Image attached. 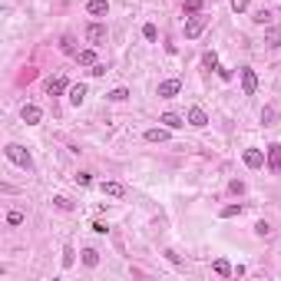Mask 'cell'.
<instances>
[{"instance_id":"obj_1","label":"cell","mask_w":281,"mask_h":281,"mask_svg":"<svg viewBox=\"0 0 281 281\" xmlns=\"http://www.w3.org/2000/svg\"><path fill=\"white\" fill-rule=\"evenodd\" d=\"M7 159H10V162H14V166H20V169H33V159H30V152L23 149V146H17V142H10V146H7Z\"/></svg>"},{"instance_id":"obj_2","label":"cell","mask_w":281,"mask_h":281,"mask_svg":"<svg viewBox=\"0 0 281 281\" xmlns=\"http://www.w3.org/2000/svg\"><path fill=\"white\" fill-rule=\"evenodd\" d=\"M205 27H208V17H205V14H192V17L186 20V37L195 40L202 30H205Z\"/></svg>"},{"instance_id":"obj_3","label":"cell","mask_w":281,"mask_h":281,"mask_svg":"<svg viewBox=\"0 0 281 281\" xmlns=\"http://www.w3.org/2000/svg\"><path fill=\"white\" fill-rule=\"evenodd\" d=\"M238 73H242V93L245 96H255V90H258V76H255V70L242 66Z\"/></svg>"},{"instance_id":"obj_4","label":"cell","mask_w":281,"mask_h":281,"mask_svg":"<svg viewBox=\"0 0 281 281\" xmlns=\"http://www.w3.org/2000/svg\"><path fill=\"white\" fill-rule=\"evenodd\" d=\"M86 43L103 47V43H106V27H103V23H90V27H86Z\"/></svg>"},{"instance_id":"obj_5","label":"cell","mask_w":281,"mask_h":281,"mask_svg":"<svg viewBox=\"0 0 281 281\" xmlns=\"http://www.w3.org/2000/svg\"><path fill=\"white\" fill-rule=\"evenodd\" d=\"M268 169H271L275 175H281V146H278V142L268 146Z\"/></svg>"},{"instance_id":"obj_6","label":"cell","mask_w":281,"mask_h":281,"mask_svg":"<svg viewBox=\"0 0 281 281\" xmlns=\"http://www.w3.org/2000/svg\"><path fill=\"white\" fill-rule=\"evenodd\" d=\"M242 159H245V166H248V169H262L265 166V152L262 149H245Z\"/></svg>"},{"instance_id":"obj_7","label":"cell","mask_w":281,"mask_h":281,"mask_svg":"<svg viewBox=\"0 0 281 281\" xmlns=\"http://www.w3.org/2000/svg\"><path fill=\"white\" fill-rule=\"evenodd\" d=\"M20 116H23V123H27V126H37L40 119H43V109L30 103V106H23V112H20Z\"/></svg>"},{"instance_id":"obj_8","label":"cell","mask_w":281,"mask_h":281,"mask_svg":"<svg viewBox=\"0 0 281 281\" xmlns=\"http://www.w3.org/2000/svg\"><path fill=\"white\" fill-rule=\"evenodd\" d=\"M179 90H182V83H179V79H166V83H159V96H162V99L179 96Z\"/></svg>"},{"instance_id":"obj_9","label":"cell","mask_w":281,"mask_h":281,"mask_svg":"<svg viewBox=\"0 0 281 281\" xmlns=\"http://www.w3.org/2000/svg\"><path fill=\"white\" fill-rule=\"evenodd\" d=\"M86 14L90 17H106L109 14V0H90L86 3Z\"/></svg>"},{"instance_id":"obj_10","label":"cell","mask_w":281,"mask_h":281,"mask_svg":"<svg viewBox=\"0 0 281 281\" xmlns=\"http://www.w3.org/2000/svg\"><path fill=\"white\" fill-rule=\"evenodd\" d=\"M47 93L50 96H60V93H70V83H66V76H56L47 83Z\"/></svg>"},{"instance_id":"obj_11","label":"cell","mask_w":281,"mask_h":281,"mask_svg":"<svg viewBox=\"0 0 281 281\" xmlns=\"http://www.w3.org/2000/svg\"><path fill=\"white\" fill-rule=\"evenodd\" d=\"M188 123H192L195 129L208 126V116H205V109H202V106H192V109H188Z\"/></svg>"},{"instance_id":"obj_12","label":"cell","mask_w":281,"mask_h":281,"mask_svg":"<svg viewBox=\"0 0 281 281\" xmlns=\"http://www.w3.org/2000/svg\"><path fill=\"white\" fill-rule=\"evenodd\" d=\"M103 195H109V199H123V195H126V186H123V182H103Z\"/></svg>"},{"instance_id":"obj_13","label":"cell","mask_w":281,"mask_h":281,"mask_svg":"<svg viewBox=\"0 0 281 281\" xmlns=\"http://www.w3.org/2000/svg\"><path fill=\"white\" fill-rule=\"evenodd\" d=\"M159 123L169 126V129H182V126H186V119H182V116H175V112H162V116H159Z\"/></svg>"},{"instance_id":"obj_14","label":"cell","mask_w":281,"mask_h":281,"mask_svg":"<svg viewBox=\"0 0 281 281\" xmlns=\"http://www.w3.org/2000/svg\"><path fill=\"white\" fill-rule=\"evenodd\" d=\"M146 142H169V126L162 129V126H156V129L146 132Z\"/></svg>"},{"instance_id":"obj_15","label":"cell","mask_w":281,"mask_h":281,"mask_svg":"<svg viewBox=\"0 0 281 281\" xmlns=\"http://www.w3.org/2000/svg\"><path fill=\"white\" fill-rule=\"evenodd\" d=\"M83 99H86V86H83V83H76V86H70V103H73V106H79Z\"/></svg>"},{"instance_id":"obj_16","label":"cell","mask_w":281,"mask_h":281,"mask_svg":"<svg viewBox=\"0 0 281 281\" xmlns=\"http://www.w3.org/2000/svg\"><path fill=\"white\" fill-rule=\"evenodd\" d=\"M212 271H215V275H222V278H228V275H232L235 268L225 262V258H215V262H212Z\"/></svg>"},{"instance_id":"obj_17","label":"cell","mask_w":281,"mask_h":281,"mask_svg":"<svg viewBox=\"0 0 281 281\" xmlns=\"http://www.w3.org/2000/svg\"><path fill=\"white\" fill-rule=\"evenodd\" d=\"M76 63H79V66H96V53L93 50H79V53H76Z\"/></svg>"},{"instance_id":"obj_18","label":"cell","mask_w":281,"mask_h":281,"mask_svg":"<svg viewBox=\"0 0 281 281\" xmlns=\"http://www.w3.org/2000/svg\"><path fill=\"white\" fill-rule=\"evenodd\" d=\"M83 265H86V268H96V265H99V251H96V248H83Z\"/></svg>"},{"instance_id":"obj_19","label":"cell","mask_w":281,"mask_h":281,"mask_svg":"<svg viewBox=\"0 0 281 281\" xmlns=\"http://www.w3.org/2000/svg\"><path fill=\"white\" fill-rule=\"evenodd\" d=\"M106 99H112V103H123V99H129V90H126V86H116V90H109V93H106Z\"/></svg>"},{"instance_id":"obj_20","label":"cell","mask_w":281,"mask_h":281,"mask_svg":"<svg viewBox=\"0 0 281 281\" xmlns=\"http://www.w3.org/2000/svg\"><path fill=\"white\" fill-rule=\"evenodd\" d=\"M60 50H63V53H70V56L79 53V50H76V40H73V37H63V40H60Z\"/></svg>"},{"instance_id":"obj_21","label":"cell","mask_w":281,"mask_h":281,"mask_svg":"<svg viewBox=\"0 0 281 281\" xmlns=\"http://www.w3.org/2000/svg\"><path fill=\"white\" fill-rule=\"evenodd\" d=\"M265 43H268V47H281V30L278 27H271V30L265 33Z\"/></svg>"},{"instance_id":"obj_22","label":"cell","mask_w":281,"mask_h":281,"mask_svg":"<svg viewBox=\"0 0 281 281\" xmlns=\"http://www.w3.org/2000/svg\"><path fill=\"white\" fill-rule=\"evenodd\" d=\"M53 205L60 208V212H73V202H70L66 195H56V199H53Z\"/></svg>"},{"instance_id":"obj_23","label":"cell","mask_w":281,"mask_h":281,"mask_svg":"<svg viewBox=\"0 0 281 281\" xmlns=\"http://www.w3.org/2000/svg\"><path fill=\"white\" fill-rule=\"evenodd\" d=\"M275 119H278V112L271 109V106H265V109H262V123H265V126H275Z\"/></svg>"},{"instance_id":"obj_24","label":"cell","mask_w":281,"mask_h":281,"mask_svg":"<svg viewBox=\"0 0 281 281\" xmlns=\"http://www.w3.org/2000/svg\"><path fill=\"white\" fill-rule=\"evenodd\" d=\"M245 205H225L222 208V219H235V215H242Z\"/></svg>"},{"instance_id":"obj_25","label":"cell","mask_w":281,"mask_h":281,"mask_svg":"<svg viewBox=\"0 0 281 281\" xmlns=\"http://www.w3.org/2000/svg\"><path fill=\"white\" fill-rule=\"evenodd\" d=\"M73 262H76V251L66 245V248H63V268H73Z\"/></svg>"},{"instance_id":"obj_26","label":"cell","mask_w":281,"mask_h":281,"mask_svg":"<svg viewBox=\"0 0 281 281\" xmlns=\"http://www.w3.org/2000/svg\"><path fill=\"white\" fill-rule=\"evenodd\" d=\"M202 66H205V70H219V56L205 53V56H202Z\"/></svg>"},{"instance_id":"obj_27","label":"cell","mask_w":281,"mask_h":281,"mask_svg":"<svg viewBox=\"0 0 281 281\" xmlns=\"http://www.w3.org/2000/svg\"><path fill=\"white\" fill-rule=\"evenodd\" d=\"M186 14H202V0H186Z\"/></svg>"},{"instance_id":"obj_28","label":"cell","mask_w":281,"mask_h":281,"mask_svg":"<svg viewBox=\"0 0 281 281\" xmlns=\"http://www.w3.org/2000/svg\"><path fill=\"white\" fill-rule=\"evenodd\" d=\"M255 235H258V238H268V235H271V225H268V222H258V225H255Z\"/></svg>"},{"instance_id":"obj_29","label":"cell","mask_w":281,"mask_h":281,"mask_svg":"<svg viewBox=\"0 0 281 281\" xmlns=\"http://www.w3.org/2000/svg\"><path fill=\"white\" fill-rule=\"evenodd\" d=\"M73 179H76V186H90V182H93V175H90V172H76Z\"/></svg>"},{"instance_id":"obj_30","label":"cell","mask_w":281,"mask_h":281,"mask_svg":"<svg viewBox=\"0 0 281 281\" xmlns=\"http://www.w3.org/2000/svg\"><path fill=\"white\" fill-rule=\"evenodd\" d=\"M142 37L146 40H159V30H156L152 23H146V27H142Z\"/></svg>"},{"instance_id":"obj_31","label":"cell","mask_w":281,"mask_h":281,"mask_svg":"<svg viewBox=\"0 0 281 281\" xmlns=\"http://www.w3.org/2000/svg\"><path fill=\"white\" fill-rule=\"evenodd\" d=\"M255 23H271V10H258V14H255Z\"/></svg>"},{"instance_id":"obj_32","label":"cell","mask_w":281,"mask_h":281,"mask_svg":"<svg viewBox=\"0 0 281 281\" xmlns=\"http://www.w3.org/2000/svg\"><path fill=\"white\" fill-rule=\"evenodd\" d=\"M228 192H232V195H242V192H245V182H238V179H235V182H228Z\"/></svg>"},{"instance_id":"obj_33","label":"cell","mask_w":281,"mask_h":281,"mask_svg":"<svg viewBox=\"0 0 281 281\" xmlns=\"http://www.w3.org/2000/svg\"><path fill=\"white\" fill-rule=\"evenodd\" d=\"M232 10H235V14H242V10H248V0H232Z\"/></svg>"},{"instance_id":"obj_34","label":"cell","mask_w":281,"mask_h":281,"mask_svg":"<svg viewBox=\"0 0 281 281\" xmlns=\"http://www.w3.org/2000/svg\"><path fill=\"white\" fill-rule=\"evenodd\" d=\"M7 222H10V225H20V222H23V212H10V215H7Z\"/></svg>"},{"instance_id":"obj_35","label":"cell","mask_w":281,"mask_h":281,"mask_svg":"<svg viewBox=\"0 0 281 281\" xmlns=\"http://www.w3.org/2000/svg\"><path fill=\"white\" fill-rule=\"evenodd\" d=\"M90 73H93V76H103V73H106V63H96V66L90 70Z\"/></svg>"}]
</instances>
